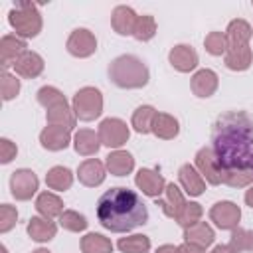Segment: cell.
Masks as SVG:
<instances>
[{
    "label": "cell",
    "mask_w": 253,
    "mask_h": 253,
    "mask_svg": "<svg viewBox=\"0 0 253 253\" xmlns=\"http://www.w3.org/2000/svg\"><path fill=\"white\" fill-rule=\"evenodd\" d=\"M71 142V132L65 126H55V125H47L42 132H40V144L49 150V152H59L65 150Z\"/></svg>",
    "instance_id": "5bb4252c"
},
{
    "label": "cell",
    "mask_w": 253,
    "mask_h": 253,
    "mask_svg": "<svg viewBox=\"0 0 253 253\" xmlns=\"http://www.w3.org/2000/svg\"><path fill=\"white\" fill-rule=\"evenodd\" d=\"M0 249H2V253H8V251H6V247H4V245H2V247H0Z\"/></svg>",
    "instance_id": "c3c4849f"
},
{
    "label": "cell",
    "mask_w": 253,
    "mask_h": 253,
    "mask_svg": "<svg viewBox=\"0 0 253 253\" xmlns=\"http://www.w3.org/2000/svg\"><path fill=\"white\" fill-rule=\"evenodd\" d=\"M45 184H47L49 190L65 192L73 184V172L69 168H65V166H53L45 174Z\"/></svg>",
    "instance_id": "f546056e"
},
{
    "label": "cell",
    "mask_w": 253,
    "mask_h": 253,
    "mask_svg": "<svg viewBox=\"0 0 253 253\" xmlns=\"http://www.w3.org/2000/svg\"><path fill=\"white\" fill-rule=\"evenodd\" d=\"M210 219L219 229H235L241 219V210L233 202H217L210 210Z\"/></svg>",
    "instance_id": "9c48e42d"
},
{
    "label": "cell",
    "mask_w": 253,
    "mask_h": 253,
    "mask_svg": "<svg viewBox=\"0 0 253 253\" xmlns=\"http://www.w3.org/2000/svg\"><path fill=\"white\" fill-rule=\"evenodd\" d=\"M156 115H158V111L154 109V107H150V105H142V107H138L134 113H132V128L138 132V134H148V132H152V123H154V119H156Z\"/></svg>",
    "instance_id": "4dcf8cb0"
},
{
    "label": "cell",
    "mask_w": 253,
    "mask_h": 253,
    "mask_svg": "<svg viewBox=\"0 0 253 253\" xmlns=\"http://www.w3.org/2000/svg\"><path fill=\"white\" fill-rule=\"evenodd\" d=\"M245 204L253 210V184H251V186H249V190L245 192Z\"/></svg>",
    "instance_id": "bcb514c9"
},
{
    "label": "cell",
    "mask_w": 253,
    "mask_h": 253,
    "mask_svg": "<svg viewBox=\"0 0 253 253\" xmlns=\"http://www.w3.org/2000/svg\"><path fill=\"white\" fill-rule=\"evenodd\" d=\"M81 251L83 253H113V243L109 237L101 233H87L81 237Z\"/></svg>",
    "instance_id": "1f68e13d"
},
{
    "label": "cell",
    "mask_w": 253,
    "mask_h": 253,
    "mask_svg": "<svg viewBox=\"0 0 253 253\" xmlns=\"http://www.w3.org/2000/svg\"><path fill=\"white\" fill-rule=\"evenodd\" d=\"M202 215H204V208H202L198 202H186V206L182 208L180 215H178L174 221L186 229V227H190V225L202 221Z\"/></svg>",
    "instance_id": "e575fe53"
},
{
    "label": "cell",
    "mask_w": 253,
    "mask_h": 253,
    "mask_svg": "<svg viewBox=\"0 0 253 253\" xmlns=\"http://www.w3.org/2000/svg\"><path fill=\"white\" fill-rule=\"evenodd\" d=\"M109 79L121 89H140L148 83L150 73L146 63L130 53L119 55L109 63Z\"/></svg>",
    "instance_id": "3957f363"
},
{
    "label": "cell",
    "mask_w": 253,
    "mask_h": 253,
    "mask_svg": "<svg viewBox=\"0 0 253 253\" xmlns=\"http://www.w3.org/2000/svg\"><path fill=\"white\" fill-rule=\"evenodd\" d=\"M105 166L113 176H126L134 168V158L126 150H113V152H109Z\"/></svg>",
    "instance_id": "484cf974"
},
{
    "label": "cell",
    "mask_w": 253,
    "mask_h": 253,
    "mask_svg": "<svg viewBox=\"0 0 253 253\" xmlns=\"http://www.w3.org/2000/svg\"><path fill=\"white\" fill-rule=\"evenodd\" d=\"M154 36H156V20L152 16H148V14L138 16L134 32H132V38L138 40V42H150Z\"/></svg>",
    "instance_id": "836d02e7"
},
{
    "label": "cell",
    "mask_w": 253,
    "mask_h": 253,
    "mask_svg": "<svg viewBox=\"0 0 253 253\" xmlns=\"http://www.w3.org/2000/svg\"><path fill=\"white\" fill-rule=\"evenodd\" d=\"M154 253H178V247H174V245H168V243H166V245H160Z\"/></svg>",
    "instance_id": "f6af8a7d"
},
{
    "label": "cell",
    "mask_w": 253,
    "mask_h": 253,
    "mask_svg": "<svg viewBox=\"0 0 253 253\" xmlns=\"http://www.w3.org/2000/svg\"><path fill=\"white\" fill-rule=\"evenodd\" d=\"M107 166L97 160V158H87L79 164L77 168V178L83 186L87 188H95V186H101L105 182V176H107Z\"/></svg>",
    "instance_id": "2e32d148"
},
{
    "label": "cell",
    "mask_w": 253,
    "mask_h": 253,
    "mask_svg": "<svg viewBox=\"0 0 253 253\" xmlns=\"http://www.w3.org/2000/svg\"><path fill=\"white\" fill-rule=\"evenodd\" d=\"M229 245L239 253V251H251L253 253V229H243V227H235L231 229V237H229Z\"/></svg>",
    "instance_id": "8d00e7d4"
},
{
    "label": "cell",
    "mask_w": 253,
    "mask_h": 253,
    "mask_svg": "<svg viewBox=\"0 0 253 253\" xmlns=\"http://www.w3.org/2000/svg\"><path fill=\"white\" fill-rule=\"evenodd\" d=\"M14 71L16 75L24 77V79H36L38 75H42L43 71V57L36 51H26L16 63H14Z\"/></svg>",
    "instance_id": "44dd1931"
},
{
    "label": "cell",
    "mask_w": 253,
    "mask_h": 253,
    "mask_svg": "<svg viewBox=\"0 0 253 253\" xmlns=\"http://www.w3.org/2000/svg\"><path fill=\"white\" fill-rule=\"evenodd\" d=\"M251 34H253V28L249 26V22L237 18V20H231L227 24V30H225V40H227V47H235V45H247L249 40H251Z\"/></svg>",
    "instance_id": "d4e9b609"
},
{
    "label": "cell",
    "mask_w": 253,
    "mask_h": 253,
    "mask_svg": "<svg viewBox=\"0 0 253 253\" xmlns=\"http://www.w3.org/2000/svg\"><path fill=\"white\" fill-rule=\"evenodd\" d=\"M178 253H206V249L204 247H198V245H194V243H182V245H178Z\"/></svg>",
    "instance_id": "7bdbcfd3"
},
{
    "label": "cell",
    "mask_w": 253,
    "mask_h": 253,
    "mask_svg": "<svg viewBox=\"0 0 253 253\" xmlns=\"http://www.w3.org/2000/svg\"><path fill=\"white\" fill-rule=\"evenodd\" d=\"M180 132V123L176 117L168 115V113H158L154 123H152V134L162 138V140H172L176 138Z\"/></svg>",
    "instance_id": "83f0119b"
},
{
    "label": "cell",
    "mask_w": 253,
    "mask_h": 253,
    "mask_svg": "<svg viewBox=\"0 0 253 253\" xmlns=\"http://www.w3.org/2000/svg\"><path fill=\"white\" fill-rule=\"evenodd\" d=\"M0 93L4 101H12L20 93V79L8 71H2L0 75Z\"/></svg>",
    "instance_id": "ab89813d"
},
{
    "label": "cell",
    "mask_w": 253,
    "mask_h": 253,
    "mask_svg": "<svg viewBox=\"0 0 253 253\" xmlns=\"http://www.w3.org/2000/svg\"><path fill=\"white\" fill-rule=\"evenodd\" d=\"M178 180L182 190L188 196H202L206 190V180L202 178V174L196 170V166L192 164H182L178 170Z\"/></svg>",
    "instance_id": "ac0fdd59"
},
{
    "label": "cell",
    "mask_w": 253,
    "mask_h": 253,
    "mask_svg": "<svg viewBox=\"0 0 253 253\" xmlns=\"http://www.w3.org/2000/svg\"><path fill=\"white\" fill-rule=\"evenodd\" d=\"M223 63L227 69L231 71H245L251 67L253 63V51L247 45H235V47H227L225 55H223Z\"/></svg>",
    "instance_id": "ffe728a7"
},
{
    "label": "cell",
    "mask_w": 253,
    "mask_h": 253,
    "mask_svg": "<svg viewBox=\"0 0 253 253\" xmlns=\"http://www.w3.org/2000/svg\"><path fill=\"white\" fill-rule=\"evenodd\" d=\"M211 150L221 168L253 170V117L245 111H227L211 126Z\"/></svg>",
    "instance_id": "6da1fadb"
},
{
    "label": "cell",
    "mask_w": 253,
    "mask_h": 253,
    "mask_svg": "<svg viewBox=\"0 0 253 253\" xmlns=\"http://www.w3.org/2000/svg\"><path fill=\"white\" fill-rule=\"evenodd\" d=\"M217 85H219V77L211 69H200V71H196L192 75V81H190L192 93L196 97H200V99L211 97L217 91Z\"/></svg>",
    "instance_id": "e0dca14e"
},
{
    "label": "cell",
    "mask_w": 253,
    "mask_h": 253,
    "mask_svg": "<svg viewBox=\"0 0 253 253\" xmlns=\"http://www.w3.org/2000/svg\"><path fill=\"white\" fill-rule=\"evenodd\" d=\"M73 113L79 121H95L103 113V95L97 87H81L73 95Z\"/></svg>",
    "instance_id": "5b68a950"
},
{
    "label": "cell",
    "mask_w": 253,
    "mask_h": 253,
    "mask_svg": "<svg viewBox=\"0 0 253 253\" xmlns=\"http://www.w3.org/2000/svg\"><path fill=\"white\" fill-rule=\"evenodd\" d=\"M196 170L202 174V178L208 184H211V186L221 184V168L213 156L211 146H204L196 152Z\"/></svg>",
    "instance_id": "30bf717a"
},
{
    "label": "cell",
    "mask_w": 253,
    "mask_h": 253,
    "mask_svg": "<svg viewBox=\"0 0 253 253\" xmlns=\"http://www.w3.org/2000/svg\"><path fill=\"white\" fill-rule=\"evenodd\" d=\"M40 180L30 168H18L10 176V194L18 202H28L38 192Z\"/></svg>",
    "instance_id": "52a82bcc"
},
{
    "label": "cell",
    "mask_w": 253,
    "mask_h": 253,
    "mask_svg": "<svg viewBox=\"0 0 253 253\" xmlns=\"http://www.w3.org/2000/svg\"><path fill=\"white\" fill-rule=\"evenodd\" d=\"M134 184L148 198H160L164 194V190H166L164 176L158 170H150V168H140L136 172V176H134Z\"/></svg>",
    "instance_id": "8fae6325"
},
{
    "label": "cell",
    "mask_w": 253,
    "mask_h": 253,
    "mask_svg": "<svg viewBox=\"0 0 253 253\" xmlns=\"http://www.w3.org/2000/svg\"><path fill=\"white\" fill-rule=\"evenodd\" d=\"M213 239H215V233L206 221H198V223L184 229V241L186 243H194V245L206 249L213 243Z\"/></svg>",
    "instance_id": "4316f807"
},
{
    "label": "cell",
    "mask_w": 253,
    "mask_h": 253,
    "mask_svg": "<svg viewBox=\"0 0 253 253\" xmlns=\"http://www.w3.org/2000/svg\"><path fill=\"white\" fill-rule=\"evenodd\" d=\"M36 210L42 217H47V219H53V217H59L65 210H63V202L59 196L51 194V192H42L36 200Z\"/></svg>",
    "instance_id": "f1b7e54d"
},
{
    "label": "cell",
    "mask_w": 253,
    "mask_h": 253,
    "mask_svg": "<svg viewBox=\"0 0 253 253\" xmlns=\"http://www.w3.org/2000/svg\"><path fill=\"white\" fill-rule=\"evenodd\" d=\"M18 221V211L14 206L10 204H2L0 206V233L10 231Z\"/></svg>",
    "instance_id": "60d3db41"
},
{
    "label": "cell",
    "mask_w": 253,
    "mask_h": 253,
    "mask_svg": "<svg viewBox=\"0 0 253 253\" xmlns=\"http://www.w3.org/2000/svg\"><path fill=\"white\" fill-rule=\"evenodd\" d=\"M8 22L16 30V36L22 40L36 38L42 32V16L38 12V6L32 2H18L8 12Z\"/></svg>",
    "instance_id": "277c9868"
},
{
    "label": "cell",
    "mask_w": 253,
    "mask_h": 253,
    "mask_svg": "<svg viewBox=\"0 0 253 253\" xmlns=\"http://www.w3.org/2000/svg\"><path fill=\"white\" fill-rule=\"evenodd\" d=\"M65 47L73 57H89L97 51V38L87 28H77L69 34Z\"/></svg>",
    "instance_id": "ba28073f"
},
{
    "label": "cell",
    "mask_w": 253,
    "mask_h": 253,
    "mask_svg": "<svg viewBox=\"0 0 253 253\" xmlns=\"http://www.w3.org/2000/svg\"><path fill=\"white\" fill-rule=\"evenodd\" d=\"M97 134L101 138V144H105L107 148L119 150L123 144H126V140L130 136V130H128V126H126V123L123 119L109 117V119L101 121Z\"/></svg>",
    "instance_id": "8992f818"
},
{
    "label": "cell",
    "mask_w": 253,
    "mask_h": 253,
    "mask_svg": "<svg viewBox=\"0 0 253 253\" xmlns=\"http://www.w3.org/2000/svg\"><path fill=\"white\" fill-rule=\"evenodd\" d=\"M156 206H160V208H162V211H164V215H166V217L176 219V217L180 215L182 208L186 206V200H184L182 190H180L174 182H170V184H166L164 194H162L160 198H156Z\"/></svg>",
    "instance_id": "9a60e30c"
},
{
    "label": "cell",
    "mask_w": 253,
    "mask_h": 253,
    "mask_svg": "<svg viewBox=\"0 0 253 253\" xmlns=\"http://www.w3.org/2000/svg\"><path fill=\"white\" fill-rule=\"evenodd\" d=\"M97 219L113 233H126L148 221V210L136 192L117 186L97 200Z\"/></svg>",
    "instance_id": "7a4b0ae2"
},
{
    "label": "cell",
    "mask_w": 253,
    "mask_h": 253,
    "mask_svg": "<svg viewBox=\"0 0 253 253\" xmlns=\"http://www.w3.org/2000/svg\"><path fill=\"white\" fill-rule=\"evenodd\" d=\"M73 148L77 154L81 156H93L99 152L101 148V138L95 130L91 128H79L75 134H73Z\"/></svg>",
    "instance_id": "7402d4cb"
},
{
    "label": "cell",
    "mask_w": 253,
    "mask_h": 253,
    "mask_svg": "<svg viewBox=\"0 0 253 253\" xmlns=\"http://www.w3.org/2000/svg\"><path fill=\"white\" fill-rule=\"evenodd\" d=\"M26 47H28L26 40H22L18 36H12V34L2 36V40H0V63H2L4 71L8 67H14V63L28 51Z\"/></svg>",
    "instance_id": "7c38bea8"
},
{
    "label": "cell",
    "mask_w": 253,
    "mask_h": 253,
    "mask_svg": "<svg viewBox=\"0 0 253 253\" xmlns=\"http://www.w3.org/2000/svg\"><path fill=\"white\" fill-rule=\"evenodd\" d=\"M170 65L180 73H190L198 67V51L188 43H178L168 53Z\"/></svg>",
    "instance_id": "4fadbf2b"
},
{
    "label": "cell",
    "mask_w": 253,
    "mask_h": 253,
    "mask_svg": "<svg viewBox=\"0 0 253 253\" xmlns=\"http://www.w3.org/2000/svg\"><path fill=\"white\" fill-rule=\"evenodd\" d=\"M59 225L67 231H73V233H79V231H85L87 229V219L83 213L75 211V210H65L61 215H59Z\"/></svg>",
    "instance_id": "d590c367"
},
{
    "label": "cell",
    "mask_w": 253,
    "mask_h": 253,
    "mask_svg": "<svg viewBox=\"0 0 253 253\" xmlns=\"http://www.w3.org/2000/svg\"><path fill=\"white\" fill-rule=\"evenodd\" d=\"M117 247L121 253H148L150 251V239L146 235H128V237H121L117 241Z\"/></svg>",
    "instance_id": "d6a6232c"
},
{
    "label": "cell",
    "mask_w": 253,
    "mask_h": 253,
    "mask_svg": "<svg viewBox=\"0 0 253 253\" xmlns=\"http://www.w3.org/2000/svg\"><path fill=\"white\" fill-rule=\"evenodd\" d=\"M28 235L38 241V243H45V241H51L57 233V225L47 219V217H42V215H36L28 221V227H26Z\"/></svg>",
    "instance_id": "603a6c76"
},
{
    "label": "cell",
    "mask_w": 253,
    "mask_h": 253,
    "mask_svg": "<svg viewBox=\"0 0 253 253\" xmlns=\"http://www.w3.org/2000/svg\"><path fill=\"white\" fill-rule=\"evenodd\" d=\"M32 253H51V251H49V249H43V247H42V249H36V251H32Z\"/></svg>",
    "instance_id": "7dc6e473"
},
{
    "label": "cell",
    "mask_w": 253,
    "mask_h": 253,
    "mask_svg": "<svg viewBox=\"0 0 253 253\" xmlns=\"http://www.w3.org/2000/svg\"><path fill=\"white\" fill-rule=\"evenodd\" d=\"M45 121L47 125H55V126H65V128H73L75 123H77V117L73 113V107H69L67 101L59 103V105H53L45 111Z\"/></svg>",
    "instance_id": "cb8c5ba5"
},
{
    "label": "cell",
    "mask_w": 253,
    "mask_h": 253,
    "mask_svg": "<svg viewBox=\"0 0 253 253\" xmlns=\"http://www.w3.org/2000/svg\"><path fill=\"white\" fill-rule=\"evenodd\" d=\"M36 99H38V103H40L45 111H47L49 107H53V105H59V103L67 101L65 95H63L57 87H51V85H43V87H40L38 93H36Z\"/></svg>",
    "instance_id": "74e56055"
},
{
    "label": "cell",
    "mask_w": 253,
    "mask_h": 253,
    "mask_svg": "<svg viewBox=\"0 0 253 253\" xmlns=\"http://www.w3.org/2000/svg\"><path fill=\"white\" fill-rule=\"evenodd\" d=\"M138 14L130 6H117L111 14V26L119 36H132Z\"/></svg>",
    "instance_id": "d6986e66"
},
{
    "label": "cell",
    "mask_w": 253,
    "mask_h": 253,
    "mask_svg": "<svg viewBox=\"0 0 253 253\" xmlns=\"http://www.w3.org/2000/svg\"><path fill=\"white\" fill-rule=\"evenodd\" d=\"M211 253H237V251L227 243V245H215V247L211 249Z\"/></svg>",
    "instance_id": "ee69618b"
},
{
    "label": "cell",
    "mask_w": 253,
    "mask_h": 253,
    "mask_svg": "<svg viewBox=\"0 0 253 253\" xmlns=\"http://www.w3.org/2000/svg\"><path fill=\"white\" fill-rule=\"evenodd\" d=\"M18 154V146L10 138H0V162L10 164Z\"/></svg>",
    "instance_id": "b9f144b4"
},
{
    "label": "cell",
    "mask_w": 253,
    "mask_h": 253,
    "mask_svg": "<svg viewBox=\"0 0 253 253\" xmlns=\"http://www.w3.org/2000/svg\"><path fill=\"white\" fill-rule=\"evenodd\" d=\"M204 47L210 55H225V51H227L225 32H210L204 40Z\"/></svg>",
    "instance_id": "f35d334b"
},
{
    "label": "cell",
    "mask_w": 253,
    "mask_h": 253,
    "mask_svg": "<svg viewBox=\"0 0 253 253\" xmlns=\"http://www.w3.org/2000/svg\"><path fill=\"white\" fill-rule=\"evenodd\" d=\"M251 4H253V2H251Z\"/></svg>",
    "instance_id": "681fc988"
}]
</instances>
